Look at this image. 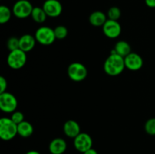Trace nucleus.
I'll return each instance as SVG.
<instances>
[{
  "label": "nucleus",
  "mask_w": 155,
  "mask_h": 154,
  "mask_svg": "<svg viewBox=\"0 0 155 154\" xmlns=\"http://www.w3.org/2000/svg\"><path fill=\"white\" fill-rule=\"evenodd\" d=\"M126 68L124 57L117 54H110L104 63V70L110 76H117L123 72Z\"/></svg>",
  "instance_id": "f257e3e1"
},
{
  "label": "nucleus",
  "mask_w": 155,
  "mask_h": 154,
  "mask_svg": "<svg viewBox=\"0 0 155 154\" xmlns=\"http://www.w3.org/2000/svg\"><path fill=\"white\" fill-rule=\"evenodd\" d=\"M18 134V125L11 118L0 119V138L5 141L12 140Z\"/></svg>",
  "instance_id": "f03ea898"
},
{
  "label": "nucleus",
  "mask_w": 155,
  "mask_h": 154,
  "mask_svg": "<svg viewBox=\"0 0 155 154\" xmlns=\"http://www.w3.org/2000/svg\"><path fill=\"white\" fill-rule=\"evenodd\" d=\"M27 54L21 49L14 50L10 51L7 57V63L9 67L13 69H21L27 63Z\"/></svg>",
  "instance_id": "7ed1b4c3"
},
{
  "label": "nucleus",
  "mask_w": 155,
  "mask_h": 154,
  "mask_svg": "<svg viewBox=\"0 0 155 154\" xmlns=\"http://www.w3.org/2000/svg\"><path fill=\"white\" fill-rule=\"evenodd\" d=\"M36 42L42 45H50L56 40L54 29L48 27H41L35 33Z\"/></svg>",
  "instance_id": "20e7f679"
},
{
  "label": "nucleus",
  "mask_w": 155,
  "mask_h": 154,
  "mask_svg": "<svg viewBox=\"0 0 155 154\" xmlns=\"http://www.w3.org/2000/svg\"><path fill=\"white\" fill-rule=\"evenodd\" d=\"M68 75L74 82H82L87 77L88 71L84 64L79 62H74L68 67Z\"/></svg>",
  "instance_id": "39448f33"
},
{
  "label": "nucleus",
  "mask_w": 155,
  "mask_h": 154,
  "mask_svg": "<svg viewBox=\"0 0 155 154\" xmlns=\"http://www.w3.org/2000/svg\"><path fill=\"white\" fill-rule=\"evenodd\" d=\"M33 8V5L28 0H18L12 8V13L16 18L24 19L31 16Z\"/></svg>",
  "instance_id": "423d86ee"
},
{
  "label": "nucleus",
  "mask_w": 155,
  "mask_h": 154,
  "mask_svg": "<svg viewBox=\"0 0 155 154\" xmlns=\"http://www.w3.org/2000/svg\"><path fill=\"white\" fill-rule=\"evenodd\" d=\"M18 100L13 94L10 92L0 93V109L7 113H12L18 107Z\"/></svg>",
  "instance_id": "0eeeda50"
},
{
  "label": "nucleus",
  "mask_w": 155,
  "mask_h": 154,
  "mask_svg": "<svg viewBox=\"0 0 155 154\" xmlns=\"http://www.w3.org/2000/svg\"><path fill=\"white\" fill-rule=\"evenodd\" d=\"M92 138L87 133H80L74 139L75 149L80 152L84 153L88 149L92 148Z\"/></svg>",
  "instance_id": "6e6552de"
},
{
  "label": "nucleus",
  "mask_w": 155,
  "mask_h": 154,
  "mask_svg": "<svg viewBox=\"0 0 155 154\" xmlns=\"http://www.w3.org/2000/svg\"><path fill=\"white\" fill-rule=\"evenodd\" d=\"M104 34L109 39H116L119 37L122 32V27L117 21L107 19L102 27Z\"/></svg>",
  "instance_id": "1a4fd4ad"
},
{
  "label": "nucleus",
  "mask_w": 155,
  "mask_h": 154,
  "mask_svg": "<svg viewBox=\"0 0 155 154\" xmlns=\"http://www.w3.org/2000/svg\"><path fill=\"white\" fill-rule=\"evenodd\" d=\"M42 8L50 18H57L60 16L63 11L62 5L58 0H45L42 5Z\"/></svg>",
  "instance_id": "9d476101"
},
{
  "label": "nucleus",
  "mask_w": 155,
  "mask_h": 154,
  "mask_svg": "<svg viewBox=\"0 0 155 154\" xmlns=\"http://www.w3.org/2000/svg\"><path fill=\"white\" fill-rule=\"evenodd\" d=\"M125 66L132 71L139 70L143 66V59L137 53L131 52L124 57Z\"/></svg>",
  "instance_id": "9b49d317"
},
{
  "label": "nucleus",
  "mask_w": 155,
  "mask_h": 154,
  "mask_svg": "<svg viewBox=\"0 0 155 154\" xmlns=\"http://www.w3.org/2000/svg\"><path fill=\"white\" fill-rule=\"evenodd\" d=\"M68 148V144L64 139L56 137L50 142L48 150L51 154H63Z\"/></svg>",
  "instance_id": "f8f14e48"
},
{
  "label": "nucleus",
  "mask_w": 155,
  "mask_h": 154,
  "mask_svg": "<svg viewBox=\"0 0 155 154\" xmlns=\"http://www.w3.org/2000/svg\"><path fill=\"white\" fill-rule=\"evenodd\" d=\"M63 130L65 135L70 138L74 139L81 133L79 123L73 119H70V120L65 122V123L64 124Z\"/></svg>",
  "instance_id": "ddd939ff"
},
{
  "label": "nucleus",
  "mask_w": 155,
  "mask_h": 154,
  "mask_svg": "<svg viewBox=\"0 0 155 154\" xmlns=\"http://www.w3.org/2000/svg\"><path fill=\"white\" fill-rule=\"evenodd\" d=\"M19 42L20 49L27 53L34 48L36 39L35 36H33L32 35L24 34L19 38Z\"/></svg>",
  "instance_id": "4468645a"
},
{
  "label": "nucleus",
  "mask_w": 155,
  "mask_h": 154,
  "mask_svg": "<svg viewBox=\"0 0 155 154\" xmlns=\"http://www.w3.org/2000/svg\"><path fill=\"white\" fill-rule=\"evenodd\" d=\"M107 20L106 14L101 11H95L89 17V23L94 27H103Z\"/></svg>",
  "instance_id": "2eb2a0df"
},
{
  "label": "nucleus",
  "mask_w": 155,
  "mask_h": 154,
  "mask_svg": "<svg viewBox=\"0 0 155 154\" xmlns=\"http://www.w3.org/2000/svg\"><path fill=\"white\" fill-rule=\"evenodd\" d=\"M114 50L115 51L116 54H119L121 57H125L128 54H130L132 52L131 46L127 42L124 40L119 41L117 42L114 45Z\"/></svg>",
  "instance_id": "dca6fc26"
},
{
  "label": "nucleus",
  "mask_w": 155,
  "mask_h": 154,
  "mask_svg": "<svg viewBox=\"0 0 155 154\" xmlns=\"http://www.w3.org/2000/svg\"><path fill=\"white\" fill-rule=\"evenodd\" d=\"M33 133V127L30 122L24 120L18 125V134L21 137L27 138L30 137Z\"/></svg>",
  "instance_id": "f3484780"
},
{
  "label": "nucleus",
  "mask_w": 155,
  "mask_h": 154,
  "mask_svg": "<svg viewBox=\"0 0 155 154\" xmlns=\"http://www.w3.org/2000/svg\"><path fill=\"white\" fill-rule=\"evenodd\" d=\"M47 14L44 9L40 7H34L31 14V18L33 21L38 24H42L45 21L47 18Z\"/></svg>",
  "instance_id": "a211bd4d"
},
{
  "label": "nucleus",
  "mask_w": 155,
  "mask_h": 154,
  "mask_svg": "<svg viewBox=\"0 0 155 154\" xmlns=\"http://www.w3.org/2000/svg\"><path fill=\"white\" fill-rule=\"evenodd\" d=\"M12 18V11L5 5L0 6V24H5L8 22Z\"/></svg>",
  "instance_id": "6ab92c4d"
},
{
  "label": "nucleus",
  "mask_w": 155,
  "mask_h": 154,
  "mask_svg": "<svg viewBox=\"0 0 155 154\" xmlns=\"http://www.w3.org/2000/svg\"><path fill=\"white\" fill-rule=\"evenodd\" d=\"M107 18L109 20H113V21H118L121 17V11L118 7L114 6L109 8L107 11Z\"/></svg>",
  "instance_id": "aec40b11"
},
{
  "label": "nucleus",
  "mask_w": 155,
  "mask_h": 154,
  "mask_svg": "<svg viewBox=\"0 0 155 154\" xmlns=\"http://www.w3.org/2000/svg\"><path fill=\"white\" fill-rule=\"evenodd\" d=\"M54 31L56 39H64L68 36V28L64 26H58L54 29Z\"/></svg>",
  "instance_id": "412c9836"
},
{
  "label": "nucleus",
  "mask_w": 155,
  "mask_h": 154,
  "mask_svg": "<svg viewBox=\"0 0 155 154\" xmlns=\"http://www.w3.org/2000/svg\"><path fill=\"white\" fill-rule=\"evenodd\" d=\"M145 130L149 135H155V118H151L146 121Z\"/></svg>",
  "instance_id": "4be33fe9"
},
{
  "label": "nucleus",
  "mask_w": 155,
  "mask_h": 154,
  "mask_svg": "<svg viewBox=\"0 0 155 154\" xmlns=\"http://www.w3.org/2000/svg\"><path fill=\"white\" fill-rule=\"evenodd\" d=\"M7 46L10 51L20 48L19 39L17 37H15V36H12V37L9 38L7 42Z\"/></svg>",
  "instance_id": "5701e85b"
},
{
  "label": "nucleus",
  "mask_w": 155,
  "mask_h": 154,
  "mask_svg": "<svg viewBox=\"0 0 155 154\" xmlns=\"http://www.w3.org/2000/svg\"><path fill=\"white\" fill-rule=\"evenodd\" d=\"M11 119L15 122L16 125H19L24 121V115L21 111H15L12 113L11 116Z\"/></svg>",
  "instance_id": "b1692460"
},
{
  "label": "nucleus",
  "mask_w": 155,
  "mask_h": 154,
  "mask_svg": "<svg viewBox=\"0 0 155 154\" xmlns=\"http://www.w3.org/2000/svg\"><path fill=\"white\" fill-rule=\"evenodd\" d=\"M7 80L5 79V77L0 76V93L5 92L6 89H7Z\"/></svg>",
  "instance_id": "393cba45"
},
{
  "label": "nucleus",
  "mask_w": 155,
  "mask_h": 154,
  "mask_svg": "<svg viewBox=\"0 0 155 154\" xmlns=\"http://www.w3.org/2000/svg\"><path fill=\"white\" fill-rule=\"evenodd\" d=\"M145 4L148 7L154 8H155V0H145Z\"/></svg>",
  "instance_id": "a878e982"
},
{
  "label": "nucleus",
  "mask_w": 155,
  "mask_h": 154,
  "mask_svg": "<svg viewBox=\"0 0 155 154\" xmlns=\"http://www.w3.org/2000/svg\"><path fill=\"white\" fill-rule=\"evenodd\" d=\"M83 154H98V153L95 149H93V148H91V149H88L87 151H86V152H85Z\"/></svg>",
  "instance_id": "bb28decb"
},
{
  "label": "nucleus",
  "mask_w": 155,
  "mask_h": 154,
  "mask_svg": "<svg viewBox=\"0 0 155 154\" xmlns=\"http://www.w3.org/2000/svg\"><path fill=\"white\" fill-rule=\"evenodd\" d=\"M25 154H40V152L36 150H30L26 152Z\"/></svg>",
  "instance_id": "cd10ccee"
}]
</instances>
